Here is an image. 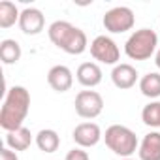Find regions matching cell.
I'll use <instances>...</instances> for the list:
<instances>
[{"instance_id":"obj_1","label":"cell","mask_w":160,"mask_h":160,"mask_svg":"<svg viewBox=\"0 0 160 160\" xmlns=\"http://www.w3.org/2000/svg\"><path fill=\"white\" fill-rule=\"evenodd\" d=\"M28 109H30V92L21 85L12 87L6 94L2 109H0V126L6 132L21 128L23 121L28 115Z\"/></svg>"},{"instance_id":"obj_2","label":"cell","mask_w":160,"mask_h":160,"mask_svg":"<svg viewBox=\"0 0 160 160\" xmlns=\"http://www.w3.org/2000/svg\"><path fill=\"white\" fill-rule=\"evenodd\" d=\"M47 34L49 40L68 55H81L87 49V34L68 21H55Z\"/></svg>"},{"instance_id":"obj_3","label":"cell","mask_w":160,"mask_h":160,"mask_svg":"<svg viewBox=\"0 0 160 160\" xmlns=\"http://www.w3.org/2000/svg\"><path fill=\"white\" fill-rule=\"evenodd\" d=\"M106 145L109 147V151H113L115 154L122 156V158H130L136 149H138V138L136 134L122 124H111L106 130Z\"/></svg>"},{"instance_id":"obj_4","label":"cell","mask_w":160,"mask_h":160,"mask_svg":"<svg viewBox=\"0 0 160 160\" xmlns=\"http://www.w3.org/2000/svg\"><path fill=\"white\" fill-rule=\"evenodd\" d=\"M158 45V36L151 28H139L136 30L124 43V53L132 60H147L152 57L154 49Z\"/></svg>"},{"instance_id":"obj_5","label":"cell","mask_w":160,"mask_h":160,"mask_svg":"<svg viewBox=\"0 0 160 160\" xmlns=\"http://www.w3.org/2000/svg\"><path fill=\"white\" fill-rule=\"evenodd\" d=\"M134 23H136V15L126 6L111 8L104 15V28L111 34H122L126 30H132Z\"/></svg>"},{"instance_id":"obj_6","label":"cell","mask_w":160,"mask_h":160,"mask_svg":"<svg viewBox=\"0 0 160 160\" xmlns=\"http://www.w3.org/2000/svg\"><path fill=\"white\" fill-rule=\"evenodd\" d=\"M104 109V98L96 91H81L75 96V113L83 119H94Z\"/></svg>"},{"instance_id":"obj_7","label":"cell","mask_w":160,"mask_h":160,"mask_svg":"<svg viewBox=\"0 0 160 160\" xmlns=\"http://www.w3.org/2000/svg\"><path fill=\"white\" fill-rule=\"evenodd\" d=\"M91 55L102 64H117L121 51L109 36H96L91 43Z\"/></svg>"},{"instance_id":"obj_8","label":"cell","mask_w":160,"mask_h":160,"mask_svg":"<svg viewBox=\"0 0 160 160\" xmlns=\"http://www.w3.org/2000/svg\"><path fill=\"white\" fill-rule=\"evenodd\" d=\"M47 83L53 91L57 92H66L72 89L73 85V75H72V70L64 64H57L53 66L49 72H47Z\"/></svg>"},{"instance_id":"obj_9","label":"cell","mask_w":160,"mask_h":160,"mask_svg":"<svg viewBox=\"0 0 160 160\" xmlns=\"http://www.w3.org/2000/svg\"><path fill=\"white\" fill-rule=\"evenodd\" d=\"M100 139H102V130L94 122H81V124H77L75 130H73V141L81 149L94 147Z\"/></svg>"},{"instance_id":"obj_10","label":"cell","mask_w":160,"mask_h":160,"mask_svg":"<svg viewBox=\"0 0 160 160\" xmlns=\"http://www.w3.org/2000/svg\"><path fill=\"white\" fill-rule=\"evenodd\" d=\"M19 27L25 34L28 36H36L43 30L45 27V17L40 10L36 8H25L21 12V17H19Z\"/></svg>"},{"instance_id":"obj_11","label":"cell","mask_w":160,"mask_h":160,"mask_svg":"<svg viewBox=\"0 0 160 160\" xmlns=\"http://www.w3.org/2000/svg\"><path fill=\"white\" fill-rule=\"evenodd\" d=\"M111 81L121 91L132 89L136 85V81H138V72L130 64H117L113 68V72H111Z\"/></svg>"},{"instance_id":"obj_12","label":"cell","mask_w":160,"mask_h":160,"mask_svg":"<svg viewBox=\"0 0 160 160\" xmlns=\"http://www.w3.org/2000/svg\"><path fill=\"white\" fill-rule=\"evenodd\" d=\"M75 77L83 87H96L102 83V70L96 62H83L77 68Z\"/></svg>"},{"instance_id":"obj_13","label":"cell","mask_w":160,"mask_h":160,"mask_svg":"<svg viewBox=\"0 0 160 160\" xmlns=\"http://www.w3.org/2000/svg\"><path fill=\"white\" fill-rule=\"evenodd\" d=\"M139 160H160V132H149L139 143Z\"/></svg>"},{"instance_id":"obj_14","label":"cell","mask_w":160,"mask_h":160,"mask_svg":"<svg viewBox=\"0 0 160 160\" xmlns=\"http://www.w3.org/2000/svg\"><path fill=\"white\" fill-rule=\"evenodd\" d=\"M6 143H8V147L12 151H27L30 147V143H32V134H30L28 128L21 126V128H17L13 132H8Z\"/></svg>"},{"instance_id":"obj_15","label":"cell","mask_w":160,"mask_h":160,"mask_svg":"<svg viewBox=\"0 0 160 160\" xmlns=\"http://www.w3.org/2000/svg\"><path fill=\"white\" fill-rule=\"evenodd\" d=\"M36 145L43 152H55L58 149V145H60V136L55 130H51V128L40 130L38 136H36Z\"/></svg>"},{"instance_id":"obj_16","label":"cell","mask_w":160,"mask_h":160,"mask_svg":"<svg viewBox=\"0 0 160 160\" xmlns=\"http://www.w3.org/2000/svg\"><path fill=\"white\" fill-rule=\"evenodd\" d=\"M19 17H21V13L13 2H10V0H2L0 2V27L2 28H10L15 23H19Z\"/></svg>"},{"instance_id":"obj_17","label":"cell","mask_w":160,"mask_h":160,"mask_svg":"<svg viewBox=\"0 0 160 160\" xmlns=\"http://www.w3.org/2000/svg\"><path fill=\"white\" fill-rule=\"evenodd\" d=\"M139 91L147 98H158L160 96V73L151 72L141 77L139 81Z\"/></svg>"},{"instance_id":"obj_18","label":"cell","mask_w":160,"mask_h":160,"mask_svg":"<svg viewBox=\"0 0 160 160\" xmlns=\"http://www.w3.org/2000/svg\"><path fill=\"white\" fill-rule=\"evenodd\" d=\"M0 58L4 64H15L21 58V45L15 40H2L0 43Z\"/></svg>"},{"instance_id":"obj_19","label":"cell","mask_w":160,"mask_h":160,"mask_svg":"<svg viewBox=\"0 0 160 160\" xmlns=\"http://www.w3.org/2000/svg\"><path fill=\"white\" fill-rule=\"evenodd\" d=\"M141 121L147 126L160 128V102H151L141 111Z\"/></svg>"},{"instance_id":"obj_20","label":"cell","mask_w":160,"mask_h":160,"mask_svg":"<svg viewBox=\"0 0 160 160\" xmlns=\"http://www.w3.org/2000/svg\"><path fill=\"white\" fill-rule=\"evenodd\" d=\"M66 160H89V152L83 151L81 147H77V149H72L66 154Z\"/></svg>"},{"instance_id":"obj_21","label":"cell","mask_w":160,"mask_h":160,"mask_svg":"<svg viewBox=\"0 0 160 160\" xmlns=\"http://www.w3.org/2000/svg\"><path fill=\"white\" fill-rule=\"evenodd\" d=\"M0 160H19V158L10 147H2L0 149Z\"/></svg>"},{"instance_id":"obj_22","label":"cell","mask_w":160,"mask_h":160,"mask_svg":"<svg viewBox=\"0 0 160 160\" xmlns=\"http://www.w3.org/2000/svg\"><path fill=\"white\" fill-rule=\"evenodd\" d=\"M154 64H156L158 70H160V49H158V53H156V57H154Z\"/></svg>"},{"instance_id":"obj_23","label":"cell","mask_w":160,"mask_h":160,"mask_svg":"<svg viewBox=\"0 0 160 160\" xmlns=\"http://www.w3.org/2000/svg\"><path fill=\"white\" fill-rule=\"evenodd\" d=\"M122 160H132V158H122Z\"/></svg>"}]
</instances>
